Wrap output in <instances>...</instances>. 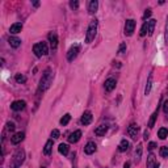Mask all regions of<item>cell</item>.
I'll return each instance as SVG.
<instances>
[{
	"instance_id": "cell-15",
	"label": "cell",
	"mask_w": 168,
	"mask_h": 168,
	"mask_svg": "<svg viewBox=\"0 0 168 168\" xmlns=\"http://www.w3.org/2000/svg\"><path fill=\"white\" fill-rule=\"evenodd\" d=\"M22 30V24L21 22H15V24L11 25V34H17V33H20V32Z\"/></svg>"
},
{
	"instance_id": "cell-10",
	"label": "cell",
	"mask_w": 168,
	"mask_h": 168,
	"mask_svg": "<svg viewBox=\"0 0 168 168\" xmlns=\"http://www.w3.org/2000/svg\"><path fill=\"white\" fill-rule=\"evenodd\" d=\"M25 137V133L22 131H19V133H16L13 137H11V143L12 144H19Z\"/></svg>"
},
{
	"instance_id": "cell-41",
	"label": "cell",
	"mask_w": 168,
	"mask_h": 168,
	"mask_svg": "<svg viewBox=\"0 0 168 168\" xmlns=\"http://www.w3.org/2000/svg\"><path fill=\"white\" fill-rule=\"evenodd\" d=\"M147 138H149V133H147V131H144V139H147Z\"/></svg>"
},
{
	"instance_id": "cell-12",
	"label": "cell",
	"mask_w": 168,
	"mask_h": 168,
	"mask_svg": "<svg viewBox=\"0 0 168 168\" xmlns=\"http://www.w3.org/2000/svg\"><path fill=\"white\" fill-rule=\"evenodd\" d=\"M116 79H113V78H109V79H106L105 80V91L106 92H112L113 89L116 88Z\"/></svg>"
},
{
	"instance_id": "cell-14",
	"label": "cell",
	"mask_w": 168,
	"mask_h": 168,
	"mask_svg": "<svg viewBox=\"0 0 168 168\" xmlns=\"http://www.w3.org/2000/svg\"><path fill=\"white\" fill-rule=\"evenodd\" d=\"M147 168H159V163H156L154 154H150L149 159H147Z\"/></svg>"
},
{
	"instance_id": "cell-30",
	"label": "cell",
	"mask_w": 168,
	"mask_h": 168,
	"mask_svg": "<svg viewBox=\"0 0 168 168\" xmlns=\"http://www.w3.org/2000/svg\"><path fill=\"white\" fill-rule=\"evenodd\" d=\"M16 81H17V83H25V81H26V78L21 74H17L16 75Z\"/></svg>"
},
{
	"instance_id": "cell-42",
	"label": "cell",
	"mask_w": 168,
	"mask_h": 168,
	"mask_svg": "<svg viewBox=\"0 0 168 168\" xmlns=\"http://www.w3.org/2000/svg\"><path fill=\"white\" fill-rule=\"evenodd\" d=\"M41 168H46V167H41Z\"/></svg>"
},
{
	"instance_id": "cell-24",
	"label": "cell",
	"mask_w": 168,
	"mask_h": 168,
	"mask_svg": "<svg viewBox=\"0 0 168 168\" xmlns=\"http://www.w3.org/2000/svg\"><path fill=\"white\" fill-rule=\"evenodd\" d=\"M140 156H142V144H138L137 150H135V163L140 162Z\"/></svg>"
},
{
	"instance_id": "cell-37",
	"label": "cell",
	"mask_w": 168,
	"mask_h": 168,
	"mask_svg": "<svg viewBox=\"0 0 168 168\" xmlns=\"http://www.w3.org/2000/svg\"><path fill=\"white\" fill-rule=\"evenodd\" d=\"M150 16H151V9H147L146 12H144V16H143V19L144 20H147L150 17Z\"/></svg>"
},
{
	"instance_id": "cell-29",
	"label": "cell",
	"mask_w": 168,
	"mask_h": 168,
	"mask_svg": "<svg viewBox=\"0 0 168 168\" xmlns=\"http://www.w3.org/2000/svg\"><path fill=\"white\" fill-rule=\"evenodd\" d=\"M151 84H153V75H150L149 81H147V87H146V91H144V95H149V93H150V89H151Z\"/></svg>"
},
{
	"instance_id": "cell-8",
	"label": "cell",
	"mask_w": 168,
	"mask_h": 168,
	"mask_svg": "<svg viewBox=\"0 0 168 168\" xmlns=\"http://www.w3.org/2000/svg\"><path fill=\"white\" fill-rule=\"evenodd\" d=\"M138 131H139V126H138L137 124H131L130 126L128 128V133H129V135H130L133 139H137Z\"/></svg>"
},
{
	"instance_id": "cell-34",
	"label": "cell",
	"mask_w": 168,
	"mask_h": 168,
	"mask_svg": "<svg viewBox=\"0 0 168 168\" xmlns=\"http://www.w3.org/2000/svg\"><path fill=\"white\" fill-rule=\"evenodd\" d=\"M59 130H58V129H54L53 131H51V137L54 138V139H56V138H59Z\"/></svg>"
},
{
	"instance_id": "cell-32",
	"label": "cell",
	"mask_w": 168,
	"mask_h": 168,
	"mask_svg": "<svg viewBox=\"0 0 168 168\" xmlns=\"http://www.w3.org/2000/svg\"><path fill=\"white\" fill-rule=\"evenodd\" d=\"M15 128H16V125L13 122H7V130L8 131H15Z\"/></svg>"
},
{
	"instance_id": "cell-26",
	"label": "cell",
	"mask_w": 168,
	"mask_h": 168,
	"mask_svg": "<svg viewBox=\"0 0 168 168\" xmlns=\"http://www.w3.org/2000/svg\"><path fill=\"white\" fill-rule=\"evenodd\" d=\"M156 117H158V110H155V112L151 114V118H150V121H149V128L151 129V128H154V125H155V120H156Z\"/></svg>"
},
{
	"instance_id": "cell-31",
	"label": "cell",
	"mask_w": 168,
	"mask_h": 168,
	"mask_svg": "<svg viewBox=\"0 0 168 168\" xmlns=\"http://www.w3.org/2000/svg\"><path fill=\"white\" fill-rule=\"evenodd\" d=\"M147 34V21H144V24L142 25V29H140V36L144 37Z\"/></svg>"
},
{
	"instance_id": "cell-25",
	"label": "cell",
	"mask_w": 168,
	"mask_h": 168,
	"mask_svg": "<svg viewBox=\"0 0 168 168\" xmlns=\"http://www.w3.org/2000/svg\"><path fill=\"white\" fill-rule=\"evenodd\" d=\"M158 137L160 138V139H165V138L168 137V130H167L165 128L159 129V131H158Z\"/></svg>"
},
{
	"instance_id": "cell-22",
	"label": "cell",
	"mask_w": 168,
	"mask_h": 168,
	"mask_svg": "<svg viewBox=\"0 0 168 168\" xmlns=\"http://www.w3.org/2000/svg\"><path fill=\"white\" fill-rule=\"evenodd\" d=\"M51 149H53V139H49L46 142V144H45V149H44V154H45V155H50Z\"/></svg>"
},
{
	"instance_id": "cell-9",
	"label": "cell",
	"mask_w": 168,
	"mask_h": 168,
	"mask_svg": "<svg viewBox=\"0 0 168 168\" xmlns=\"http://www.w3.org/2000/svg\"><path fill=\"white\" fill-rule=\"evenodd\" d=\"M78 53H79V46H72L71 49L69 50V53H67V60H69V62H72V60L78 56Z\"/></svg>"
},
{
	"instance_id": "cell-28",
	"label": "cell",
	"mask_w": 168,
	"mask_h": 168,
	"mask_svg": "<svg viewBox=\"0 0 168 168\" xmlns=\"http://www.w3.org/2000/svg\"><path fill=\"white\" fill-rule=\"evenodd\" d=\"M159 154H160V156H162V158H168V147H165V146L160 147Z\"/></svg>"
},
{
	"instance_id": "cell-5",
	"label": "cell",
	"mask_w": 168,
	"mask_h": 168,
	"mask_svg": "<svg viewBox=\"0 0 168 168\" xmlns=\"http://www.w3.org/2000/svg\"><path fill=\"white\" fill-rule=\"evenodd\" d=\"M134 29H135V21L134 20H126V24H125V34L126 36H131L133 34Z\"/></svg>"
},
{
	"instance_id": "cell-1",
	"label": "cell",
	"mask_w": 168,
	"mask_h": 168,
	"mask_svg": "<svg viewBox=\"0 0 168 168\" xmlns=\"http://www.w3.org/2000/svg\"><path fill=\"white\" fill-rule=\"evenodd\" d=\"M53 78L54 75L51 72V70L47 69L45 70L44 75H42V78H41V81H40V91H46L47 88L50 87V84L53 81Z\"/></svg>"
},
{
	"instance_id": "cell-38",
	"label": "cell",
	"mask_w": 168,
	"mask_h": 168,
	"mask_svg": "<svg viewBox=\"0 0 168 168\" xmlns=\"http://www.w3.org/2000/svg\"><path fill=\"white\" fill-rule=\"evenodd\" d=\"M155 147H156V143H155V142H150V143H149V150H151V151H153Z\"/></svg>"
},
{
	"instance_id": "cell-18",
	"label": "cell",
	"mask_w": 168,
	"mask_h": 168,
	"mask_svg": "<svg viewBox=\"0 0 168 168\" xmlns=\"http://www.w3.org/2000/svg\"><path fill=\"white\" fill-rule=\"evenodd\" d=\"M8 42H9V45L12 47H15V49H17V47L21 45V40L17 37H9L8 38Z\"/></svg>"
},
{
	"instance_id": "cell-4",
	"label": "cell",
	"mask_w": 168,
	"mask_h": 168,
	"mask_svg": "<svg viewBox=\"0 0 168 168\" xmlns=\"http://www.w3.org/2000/svg\"><path fill=\"white\" fill-rule=\"evenodd\" d=\"M24 159H25L24 150H17L16 154L13 155V159H12V168H19L20 165L22 164Z\"/></svg>"
},
{
	"instance_id": "cell-23",
	"label": "cell",
	"mask_w": 168,
	"mask_h": 168,
	"mask_svg": "<svg viewBox=\"0 0 168 168\" xmlns=\"http://www.w3.org/2000/svg\"><path fill=\"white\" fill-rule=\"evenodd\" d=\"M58 151H59L62 155H67V154H69V151H70V147L67 146L66 143H60L59 147H58Z\"/></svg>"
},
{
	"instance_id": "cell-33",
	"label": "cell",
	"mask_w": 168,
	"mask_h": 168,
	"mask_svg": "<svg viewBox=\"0 0 168 168\" xmlns=\"http://www.w3.org/2000/svg\"><path fill=\"white\" fill-rule=\"evenodd\" d=\"M126 53V44H121L120 45V49H118V54H125Z\"/></svg>"
},
{
	"instance_id": "cell-11",
	"label": "cell",
	"mask_w": 168,
	"mask_h": 168,
	"mask_svg": "<svg viewBox=\"0 0 168 168\" xmlns=\"http://www.w3.org/2000/svg\"><path fill=\"white\" fill-rule=\"evenodd\" d=\"M96 150H97V146L95 142H88V143L85 144V147H84V153L87 154V155H91V154H93Z\"/></svg>"
},
{
	"instance_id": "cell-17",
	"label": "cell",
	"mask_w": 168,
	"mask_h": 168,
	"mask_svg": "<svg viewBox=\"0 0 168 168\" xmlns=\"http://www.w3.org/2000/svg\"><path fill=\"white\" fill-rule=\"evenodd\" d=\"M106 131H108V125H100L99 128L95 130V134L99 135V137H103V135H105Z\"/></svg>"
},
{
	"instance_id": "cell-27",
	"label": "cell",
	"mask_w": 168,
	"mask_h": 168,
	"mask_svg": "<svg viewBox=\"0 0 168 168\" xmlns=\"http://www.w3.org/2000/svg\"><path fill=\"white\" fill-rule=\"evenodd\" d=\"M70 120H71V116L67 113V114H65L62 118H60V125H62V126H66V125L70 122Z\"/></svg>"
},
{
	"instance_id": "cell-2",
	"label": "cell",
	"mask_w": 168,
	"mask_h": 168,
	"mask_svg": "<svg viewBox=\"0 0 168 168\" xmlns=\"http://www.w3.org/2000/svg\"><path fill=\"white\" fill-rule=\"evenodd\" d=\"M96 33H97V21L96 20H92L89 26H88L87 36H85V44H91L95 40V37H96Z\"/></svg>"
},
{
	"instance_id": "cell-19",
	"label": "cell",
	"mask_w": 168,
	"mask_h": 168,
	"mask_svg": "<svg viewBox=\"0 0 168 168\" xmlns=\"http://www.w3.org/2000/svg\"><path fill=\"white\" fill-rule=\"evenodd\" d=\"M155 24H156V21L154 19L147 20V32H149V36H153L154 28H155Z\"/></svg>"
},
{
	"instance_id": "cell-16",
	"label": "cell",
	"mask_w": 168,
	"mask_h": 168,
	"mask_svg": "<svg viewBox=\"0 0 168 168\" xmlns=\"http://www.w3.org/2000/svg\"><path fill=\"white\" fill-rule=\"evenodd\" d=\"M92 122V113L91 112H84L83 117H81V124L85 126V125H89Z\"/></svg>"
},
{
	"instance_id": "cell-3",
	"label": "cell",
	"mask_w": 168,
	"mask_h": 168,
	"mask_svg": "<svg viewBox=\"0 0 168 168\" xmlns=\"http://www.w3.org/2000/svg\"><path fill=\"white\" fill-rule=\"evenodd\" d=\"M33 51H34L36 56L41 58L42 55H46L49 53V49H47V44L46 42H40V44H36L33 46Z\"/></svg>"
},
{
	"instance_id": "cell-21",
	"label": "cell",
	"mask_w": 168,
	"mask_h": 168,
	"mask_svg": "<svg viewBox=\"0 0 168 168\" xmlns=\"http://www.w3.org/2000/svg\"><path fill=\"white\" fill-rule=\"evenodd\" d=\"M129 142L126 139H122L121 140V143H120V146H118V151L120 153H125V151H128L129 150Z\"/></svg>"
},
{
	"instance_id": "cell-6",
	"label": "cell",
	"mask_w": 168,
	"mask_h": 168,
	"mask_svg": "<svg viewBox=\"0 0 168 168\" xmlns=\"http://www.w3.org/2000/svg\"><path fill=\"white\" fill-rule=\"evenodd\" d=\"M25 106H26V103L24 100H17V101H13L12 105H11V109L15 110V112H20V110H24Z\"/></svg>"
},
{
	"instance_id": "cell-20",
	"label": "cell",
	"mask_w": 168,
	"mask_h": 168,
	"mask_svg": "<svg viewBox=\"0 0 168 168\" xmlns=\"http://www.w3.org/2000/svg\"><path fill=\"white\" fill-rule=\"evenodd\" d=\"M97 7H99L97 0H92V1L89 3V5H88V12H89L91 15H93V13L97 11Z\"/></svg>"
},
{
	"instance_id": "cell-13",
	"label": "cell",
	"mask_w": 168,
	"mask_h": 168,
	"mask_svg": "<svg viewBox=\"0 0 168 168\" xmlns=\"http://www.w3.org/2000/svg\"><path fill=\"white\" fill-rule=\"evenodd\" d=\"M80 137H81V131L80 130H76V131H74V133L70 134L69 142H70V143H76V142L80 139Z\"/></svg>"
},
{
	"instance_id": "cell-40",
	"label": "cell",
	"mask_w": 168,
	"mask_h": 168,
	"mask_svg": "<svg viewBox=\"0 0 168 168\" xmlns=\"http://www.w3.org/2000/svg\"><path fill=\"white\" fill-rule=\"evenodd\" d=\"M124 168H130V163L126 162V163H125V165H124Z\"/></svg>"
},
{
	"instance_id": "cell-7",
	"label": "cell",
	"mask_w": 168,
	"mask_h": 168,
	"mask_svg": "<svg viewBox=\"0 0 168 168\" xmlns=\"http://www.w3.org/2000/svg\"><path fill=\"white\" fill-rule=\"evenodd\" d=\"M47 38H49V42H50V46H51V49L55 50L56 46H58V36H56V33H55V32H51V33H49Z\"/></svg>"
},
{
	"instance_id": "cell-39",
	"label": "cell",
	"mask_w": 168,
	"mask_h": 168,
	"mask_svg": "<svg viewBox=\"0 0 168 168\" xmlns=\"http://www.w3.org/2000/svg\"><path fill=\"white\" fill-rule=\"evenodd\" d=\"M165 36H167V41H168V19H167V26H165Z\"/></svg>"
},
{
	"instance_id": "cell-35",
	"label": "cell",
	"mask_w": 168,
	"mask_h": 168,
	"mask_svg": "<svg viewBox=\"0 0 168 168\" xmlns=\"http://www.w3.org/2000/svg\"><path fill=\"white\" fill-rule=\"evenodd\" d=\"M163 112H164L165 114H168V100L164 101V104H163Z\"/></svg>"
},
{
	"instance_id": "cell-36",
	"label": "cell",
	"mask_w": 168,
	"mask_h": 168,
	"mask_svg": "<svg viewBox=\"0 0 168 168\" xmlns=\"http://www.w3.org/2000/svg\"><path fill=\"white\" fill-rule=\"evenodd\" d=\"M70 5H71V8L76 9V8L79 7V1H71V3H70Z\"/></svg>"
}]
</instances>
